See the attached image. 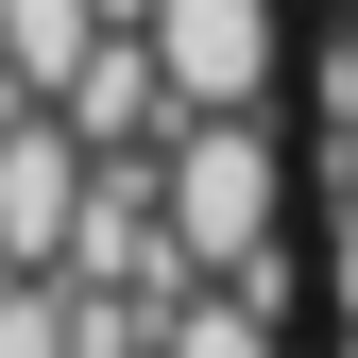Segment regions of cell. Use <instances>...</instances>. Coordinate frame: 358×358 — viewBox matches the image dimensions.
Listing matches in <instances>:
<instances>
[{
  "instance_id": "cell-3",
  "label": "cell",
  "mask_w": 358,
  "mask_h": 358,
  "mask_svg": "<svg viewBox=\"0 0 358 358\" xmlns=\"http://www.w3.org/2000/svg\"><path fill=\"white\" fill-rule=\"evenodd\" d=\"M52 120H69L85 154H154V137H171L188 103L154 85V34H85V52L52 69Z\"/></svg>"
},
{
  "instance_id": "cell-7",
  "label": "cell",
  "mask_w": 358,
  "mask_h": 358,
  "mask_svg": "<svg viewBox=\"0 0 358 358\" xmlns=\"http://www.w3.org/2000/svg\"><path fill=\"white\" fill-rule=\"evenodd\" d=\"M324 307H341V324H358V222H341V256H324Z\"/></svg>"
},
{
  "instance_id": "cell-5",
  "label": "cell",
  "mask_w": 358,
  "mask_h": 358,
  "mask_svg": "<svg viewBox=\"0 0 358 358\" xmlns=\"http://www.w3.org/2000/svg\"><path fill=\"white\" fill-rule=\"evenodd\" d=\"M0 358H69V273H0Z\"/></svg>"
},
{
  "instance_id": "cell-8",
  "label": "cell",
  "mask_w": 358,
  "mask_h": 358,
  "mask_svg": "<svg viewBox=\"0 0 358 358\" xmlns=\"http://www.w3.org/2000/svg\"><path fill=\"white\" fill-rule=\"evenodd\" d=\"M341 358H358V324H341Z\"/></svg>"
},
{
  "instance_id": "cell-2",
  "label": "cell",
  "mask_w": 358,
  "mask_h": 358,
  "mask_svg": "<svg viewBox=\"0 0 358 358\" xmlns=\"http://www.w3.org/2000/svg\"><path fill=\"white\" fill-rule=\"evenodd\" d=\"M137 34H154V85H171V103H273V69H290V17H273V0H137Z\"/></svg>"
},
{
  "instance_id": "cell-1",
  "label": "cell",
  "mask_w": 358,
  "mask_h": 358,
  "mask_svg": "<svg viewBox=\"0 0 358 358\" xmlns=\"http://www.w3.org/2000/svg\"><path fill=\"white\" fill-rule=\"evenodd\" d=\"M154 222H171L188 273H239L256 239H290V154H273V120H256V103H188V120L154 137Z\"/></svg>"
},
{
  "instance_id": "cell-6",
  "label": "cell",
  "mask_w": 358,
  "mask_h": 358,
  "mask_svg": "<svg viewBox=\"0 0 358 358\" xmlns=\"http://www.w3.org/2000/svg\"><path fill=\"white\" fill-rule=\"evenodd\" d=\"M324 171H341V205H358V85L324 103Z\"/></svg>"
},
{
  "instance_id": "cell-4",
  "label": "cell",
  "mask_w": 358,
  "mask_h": 358,
  "mask_svg": "<svg viewBox=\"0 0 358 358\" xmlns=\"http://www.w3.org/2000/svg\"><path fill=\"white\" fill-rule=\"evenodd\" d=\"M154 358H290V324H273V307H256V290H171V324H154Z\"/></svg>"
}]
</instances>
